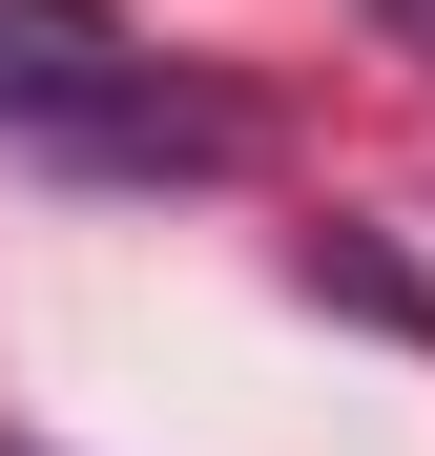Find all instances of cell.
Wrapping results in <instances>:
<instances>
[{
  "mask_svg": "<svg viewBox=\"0 0 435 456\" xmlns=\"http://www.w3.org/2000/svg\"><path fill=\"white\" fill-rule=\"evenodd\" d=\"M0 145L104 167V187H207V167H249V104L166 84L104 0H0Z\"/></svg>",
  "mask_w": 435,
  "mask_h": 456,
  "instance_id": "obj_1",
  "label": "cell"
},
{
  "mask_svg": "<svg viewBox=\"0 0 435 456\" xmlns=\"http://www.w3.org/2000/svg\"><path fill=\"white\" fill-rule=\"evenodd\" d=\"M0 456H42V436H0Z\"/></svg>",
  "mask_w": 435,
  "mask_h": 456,
  "instance_id": "obj_2",
  "label": "cell"
}]
</instances>
